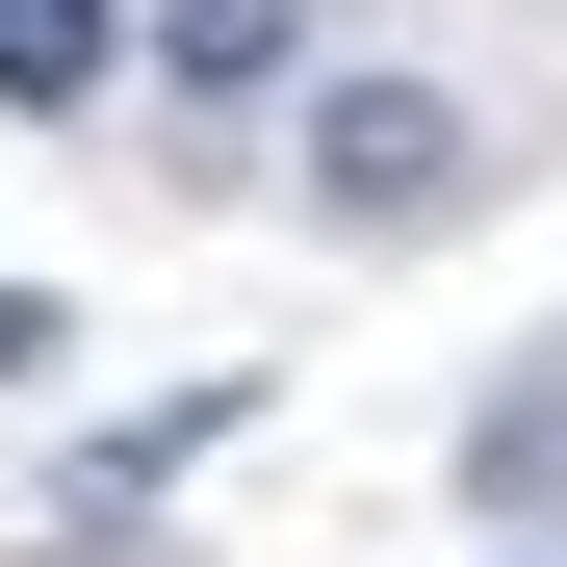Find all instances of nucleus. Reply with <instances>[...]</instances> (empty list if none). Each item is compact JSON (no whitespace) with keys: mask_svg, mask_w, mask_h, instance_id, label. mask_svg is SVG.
Listing matches in <instances>:
<instances>
[{"mask_svg":"<svg viewBox=\"0 0 567 567\" xmlns=\"http://www.w3.org/2000/svg\"><path fill=\"white\" fill-rule=\"evenodd\" d=\"M104 78H130V0H0V104L27 130H78Z\"/></svg>","mask_w":567,"mask_h":567,"instance_id":"nucleus-3","label":"nucleus"},{"mask_svg":"<svg viewBox=\"0 0 567 567\" xmlns=\"http://www.w3.org/2000/svg\"><path fill=\"white\" fill-rule=\"evenodd\" d=\"M155 78H181V104H284V78H310V0H155Z\"/></svg>","mask_w":567,"mask_h":567,"instance_id":"nucleus-2","label":"nucleus"},{"mask_svg":"<svg viewBox=\"0 0 567 567\" xmlns=\"http://www.w3.org/2000/svg\"><path fill=\"white\" fill-rule=\"evenodd\" d=\"M310 207L336 233H439L464 207V104L439 78H310Z\"/></svg>","mask_w":567,"mask_h":567,"instance_id":"nucleus-1","label":"nucleus"},{"mask_svg":"<svg viewBox=\"0 0 567 567\" xmlns=\"http://www.w3.org/2000/svg\"><path fill=\"white\" fill-rule=\"evenodd\" d=\"M542 464H567V413H491V491H542Z\"/></svg>","mask_w":567,"mask_h":567,"instance_id":"nucleus-4","label":"nucleus"}]
</instances>
